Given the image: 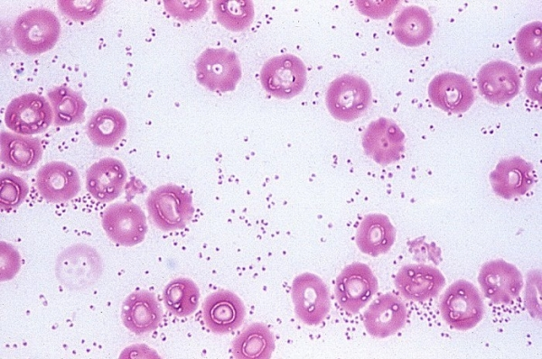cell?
Returning <instances> with one entry per match:
<instances>
[{
	"instance_id": "cell-1",
	"label": "cell",
	"mask_w": 542,
	"mask_h": 359,
	"mask_svg": "<svg viewBox=\"0 0 542 359\" xmlns=\"http://www.w3.org/2000/svg\"><path fill=\"white\" fill-rule=\"evenodd\" d=\"M61 33V23L53 12L35 8L22 14L14 22L13 35L23 53L37 55L51 50Z\"/></svg>"
},
{
	"instance_id": "cell-2",
	"label": "cell",
	"mask_w": 542,
	"mask_h": 359,
	"mask_svg": "<svg viewBox=\"0 0 542 359\" xmlns=\"http://www.w3.org/2000/svg\"><path fill=\"white\" fill-rule=\"evenodd\" d=\"M146 207L153 223L164 232L184 228L194 214L192 195L175 184L152 190L146 198Z\"/></svg>"
},
{
	"instance_id": "cell-3",
	"label": "cell",
	"mask_w": 542,
	"mask_h": 359,
	"mask_svg": "<svg viewBox=\"0 0 542 359\" xmlns=\"http://www.w3.org/2000/svg\"><path fill=\"white\" fill-rule=\"evenodd\" d=\"M439 308L444 322L461 331L477 326L484 314L478 289L465 280L456 281L447 288L440 298Z\"/></svg>"
},
{
	"instance_id": "cell-4",
	"label": "cell",
	"mask_w": 542,
	"mask_h": 359,
	"mask_svg": "<svg viewBox=\"0 0 542 359\" xmlns=\"http://www.w3.org/2000/svg\"><path fill=\"white\" fill-rule=\"evenodd\" d=\"M371 102V90L368 82L354 75H342L328 87L325 103L330 114L343 122L360 117Z\"/></svg>"
},
{
	"instance_id": "cell-5",
	"label": "cell",
	"mask_w": 542,
	"mask_h": 359,
	"mask_svg": "<svg viewBox=\"0 0 542 359\" xmlns=\"http://www.w3.org/2000/svg\"><path fill=\"white\" fill-rule=\"evenodd\" d=\"M197 81L204 87L218 92L233 91L242 71L237 54L225 48H208L195 62Z\"/></svg>"
},
{
	"instance_id": "cell-6",
	"label": "cell",
	"mask_w": 542,
	"mask_h": 359,
	"mask_svg": "<svg viewBox=\"0 0 542 359\" xmlns=\"http://www.w3.org/2000/svg\"><path fill=\"white\" fill-rule=\"evenodd\" d=\"M260 81L273 97L289 99L303 91L306 84V68L303 60L293 54L276 56L263 65Z\"/></svg>"
},
{
	"instance_id": "cell-7",
	"label": "cell",
	"mask_w": 542,
	"mask_h": 359,
	"mask_svg": "<svg viewBox=\"0 0 542 359\" xmlns=\"http://www.w3.org/2000/svg\"><path fill=\"white\" fill-rule=\"evenodd\" d=\"M291 297L298 319L308 326H318L331 308L330 292L323 281L311 272L296 276L291 286Z\"/></svg>"
},
{
	"instance_id": "cell-8",
	"label": "cell",
	"mask_w": 542,
	"mask_h": 359,
	"mask_svg": "<svg viewBox=\"0 0 542 359\" xmlns=\"http://www.w3.org/2000/svg\"><path fill=\"white\" fill-rule=\"evenodd\" d=\"M53 122L50 102L42 96L28 93L14 98L5 112V124L15 133L33 135L46 131Z\"/></svg>"
},
{
	"instance_id": "cell-9",
	"label": "cell",
	"mask_w": 542,
	"mask_h": 359,
	"mask_svg": "<svg viewBox=\"0 0 542 359\" xmlns=\"http://www.w3.org/2000/svg\"><path fill=\"white\" fill-rule=\"evenodd\" d=\"M378 280L365 263L353 262L346 266L336 279L334 293L340 307L355 314L377 292Z\"/></svg>"
},
{
	"instance_id": "cell-10",
	"label": "cell",
	"mask_w": 542,
	"mask_h": 359,
	"mask_svg": "<svg viewBox=\"0 0 542 359\" xmlns=\"http://www.w3.org/2000/svg\"><path fill=\"white\" fill-rule=\"evenodd\" d=\"M102 227L110 240L122 246L141 243L147 232L144 211L132 202L108 206L102 216Z\"/></svg>"
},
{
	"instance_id": "cell-11",
	"label": "cell",
	"mask_w": 542,
	"mask_h": 359,
	"mask_svg": "<svg viewBox=\"0 0 542 359\" xmlns=\"http://www.w3.org/2000/svg\"><path fill=\"white\" fill-rule=\"evenodd\" d=\"M478 281L486 298L496 304L514 300L523 288V277L518 268L501 259L485 262L479 272Z\"/></svg>"
},
{
	"instance_id": "cell-12",
	"label": "cell",
	"mask_w": 542,
	"mask_h": 359,
	"mask_svg": "<svg viewBox=\"0 0 542 359\" xmlns=\"http://www.w3.org/2000/svg\"><path fill=\"white\" fill-rule=\"evenodd\" d=\"M404 142L405 134L399 126L384 117L371 122L362 137L366 154L383 166L400 159L405 149Z\"/></svg>"
},
{
	"instance_id": "cell-13",
	"label": "cell",
	"mask_w": 542,
	"mask_h": 359,
	"mask_svg": "<svg viewBox=\"0 0 542 359\" xmlns=\"http://www.w3.org/2000/svg\"><path fill=\"white\" fill-rule=\"evenodd\" d=\"M245 316L243 301L229 290H220L210 293L202 304L203 322L214 334L224 335L238 329Z\"/></svg>"
},
{
	"instance_id": "cell-14",
	"label": "cell",
	"mask_w": 542,
	"mask_h": 359,
	"mask_svg": "<svg viewBox=\"0 0 542 359\" xmlns=\"http://www.w3.org/2000/svg\"><path fill=\"white\" fill-rule=\"evenodd\" d=\"M480 93L492 104L501 105L518 95L520 89V75L512 64L495 60L481 68L477 74Z\"/></svg>"
},
{
	"instance_id": "cell-15",
	"label": "cell",
	"mask_w": 542,
	"mask_h": 359,
	"mask_svg": "<svg viewBox=\"0 0 542 359\" xmlns=\"http://www.w3.org/2000/svg\"><path fill=\"white\" fill-rule=\"evenodd\" d=\"M394 282L405 299L425 301L439 294L445 284V279L435 267L410 263L398 270Z\"/></svg>"
},
{
	"instance_id": "cell-16",
	"label": "cell",
	"mask_w": 542,
	"mask_h": 359,
	"mask_svg": "<svg viewBox=\"0 0 542 359\" xmlns=\"http://www.w3.org/2000/svg\"><path fill=\"white\" fill-rule=\"evenodd\" d=\"M36 188L49 202H67L79 192L80 179L71 165L63 161H51L37 171Z\"/></svg>"
},
{
	"instance_id": "cell-17",
	"label": "cell",
	"mask_w": 542,
	"mask_h": 359,
	"mask_svg": "<svg viewBox=\"0 0 542 359\" xmlns=\"http://www.w3.org/2000/svg\"><path fill=\"white\" fill-rule=\"evenodd\" d=\"M428 96L435 106L451 113H463L474 101V92L468 78L452 72L435 76L429 84Z\"/></svg>"
},
{
	"instance_id": "cell-18",
	"label": "cell",
	"mask_w": 542,
	"mask_h": 359,
	"mask_svg": "<svg viewBox=\"0 0 542 359\" xmlns=\"http://www.w3.org/2000/svg\"><path fill=\"white\" fill-rule=\"evenodd\" d=\"M407 311L405 304L391 293L382 294L363 314L367 332L377 338L397 333L406 324Z\"/></svg>"
},
{
	"instance_id": "cell-19",
	"label": "cell",
	"mask_w": 542,
	"mask_h": 359,
	"mask_svg": "<svg viewBox=\"0 0 542 359\" xmlns=\"http://www.w3.org/2000/svg\"><path fill=\"white\" fill-rule=\"evenodd\" d=\"M493 191L510 199L526 194L534 184V169L520 157L501 160L490 174Z\"/></svg>"
},
{
	"instance_id": "cell-20",
	"label": "cell",
	"mask_w": 542,
	"mask_h": 359,
	"mask_svg": "<svg viewBox=\"0 0 542 359\" xmlns=\"http://www.w3.org/2000/svg\"><path fill=\"white\" fill-rule=\"evenodd\" d=\"M127 174L124 164L115 158H103L86 173V188L99 202H110L122 192Z\"/></svg>"
},
{
	"instance_id": "cell-21",
	"label": "cell",
	"mask_w": 542,
	"mask_h": 359,
	"mask_svg": "<svg viewBox=\"0 0 542 359\" xmlns=\"http://www.w3.org/2000/svg\"><path fill=\"white\" fill-rule=\"evenodd\" d=\"M163 317L155 295L148 290L131 293L123 302L121 318L124 326L136 335L155 330Z\"/></svg>"
},
{
	"instance_id": "cell-22",
	"label": "cell",
	"mask_w": 542,
	"mask_h": 359,
	"mask_svg": "<svg viewBox=\"0 0 542 359\" xmlns=\"http://www.w3.org/2000/svg\"><path fill=\"white\" fill-rule=\"evenodd\" d=\"M396 239V229L383 214H369L361 220L355 242L361 253L376 257L387 253Z\"/></svg>"
},
{
	"instance_id": "cell-23",
	"label": "cell",
	"mask_w": 542,
	"mask_h": 359,
	"mask_svg": "<svg viewBox=\"0 0 542 359\" xmlns=\"http://www.w3.org/2000/svg\"><path fill=\"white\" fill-rule=\"evenodd\" d=\"M42 147L38 138L15 133L0 134V158L5 165L17 170L33 169L42 159Z\"/></svg>"
},
{
	"instance_id": "cell-24",
	"label": "cell",
	"mask_w": 542,
	"mask_h": 359,
	"mask_svg": "<svg viewBox=\"0 0 542 359\" xmlns=\"http://www.w3.org/2000/svg\"><path fill=\"white\" fill-rule=\"evenodd\" d=\"M433 21L428 13L416 5L404 8L393 23V32L403 45L416 47L425 43L433 33Z\"/></svg>"
},
{
	"instance_id": "cell-25",
	"label": "cell",
	"mask_w": 542,
	"mask_h": 359,
	"mask_svg": "<svg viewBox=\"0 0 542 359\" xmlns=\"http://www.w3.org/2000/svg\"><path fill=\"white\" fill-rule=\"evenodd\" d=\"M274 350V335L262 323L247 326L231 345L232 355L237 359H269Z\"/></svg>"
},
{
	"instance_id": "cell-26",
	"label": "cell",
	"mask_w": 542,
	"mask_h": 359,
	"mask_svg": "<svg viewBox=\"0 0 542 359\" xmlns=\"http://www.w3.org/2000/svg\"><path fill=\"white\" fill-rule=\"evenodd\" d=\"M126 119L117 109L106 107L96 112L87 124V135L97 146L112 147L124 137Z\"/></svg>"
},
{
	"instance_id": "cell-27",
	"label": "cell",
	"mask_w": 542,
	"mask_h": 359,
	"mask_svg": "<svg viewBox=\"0 0 542 359\" xmlns=\"http://www.w3.org/2000/svg\"><path fill=\"white\" fill-rule=\"evenodd\" d=\"M53 111V124L66 126L84 121L87 103L81 93L66 86H59L47 93Z\"/></svg>"
},
{
	"instance_id": "cell-28",
	"label": "cell",
	"mask_w": 542,
	"mask_h": 359,
	"mask_svg": "<svg viewBox=\"0 0 542 359\" xmlns=\"http://www.w3.org/2000/svg\"><path fill=\"white\" fill-rule=\"evenodd\" d=\"M163 299L166 308L177 317L193 314L199 304L200 290L189 278H176L164 288Z\"/></svg>"
},
{
	"instance_id": "cell-29",
	"label": "cell",
	"mask_w": 542,
	"mask_h": 359,
	"mask_svg": "<svg viewBox=\"0 0 542 359\" xmlns=\"http://www.w3.org/2000/svg\"><path fill=\"white\" fill-rule=\"evenodd\" d=\"M218 22L228 30L244 31L254 19V5L249 0H219L213 2Z\"/></svg>"
},
{
	"instance_id": "cell-30",
	"label": "cell",
	"mask_w": 542,
	"mask_h": 359,
	"mask_svg": "<svg viewBox=\"0 0 542 359\" xmlns=\"http://www.w3.org/2000/svg\"><path fill=\"white\" fill-rule=\"evenodd\" d=\"M541 23L535 22L523 26L516 37V49L520 59L527 64L540 63Z\"/></svg>"
},
{
	"instance_id": "cell-31",
	"label": "cell",
	"mask_w": 542,
	"mask_h": 359,
	"mask_svg": "<svg viewBox=\"0 0 542 359\" xmlns=\"http://www.w3.org/2000/svg\"><path fill=\"white\" fill-rule=\"evenodd\" d=\"M0 181L1 208L5 211L17 208L24 201L29 192L27 183L21 177L7 171L1 173Z\"/></svg>"
},
{
	"instance_id": "cell-32",
	"label": "cell",
	"mask_w": 542,
	"mask_h": 359,
	"mask_svg": "<svg viewBox=\"0 0 542 359\" xmlns=\"http://www.w3.org/2000/svg\"><path fill=\"white\" fill-rule=\"evenodd\" d=\"M60 11L74 21H89L102 10L104 1L99 0H60Z\"/></svg>"
},
{
	"instance_id": "cell-33",
	"label": "cell",
	"mask_w": 542,
	"mask_h": 359,
	"mask_svg": "<svg viewBox=\"0 0 542 359\" xmlns=\"http://www.w3.org/2000/svg\"><path fill=\"white\" fill-rule=\"evenodd\" d=\"M164 5L171 15L181 21L201 18L209 6L206 1H164Z\"/></svg>"
},
{
	"instance_id": "cell-34",
	"label": "cell",
	"mask_w": 542,
	"mask_h": 359,
	"mask_svg": "<svg viewBox=\"0 0 542 359\" xmlns=\"http://www.w3.org/2000/svg\"><path fill=\"white\" fill-rule=\"evenodd\" d=\"M19 269V253L8 244L1 242V281L12 279Z\"/></svg>"
}]
</instances>
